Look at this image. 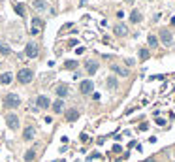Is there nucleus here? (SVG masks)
I'll list each match as a JSON object with an SVG mask.
<instances>
[{
  "instance_id": "1",
  "label": "nucleus",
  "mask_w": 175,
  "mask_h": 162,
  "mask_svg": "<svg viewBox=\"0 0 175 162\" xmlns=\"http://www.w3.org/2000/svg\"><path fill=\"white\" fill-rule=\"evenodd\" d=\"M19 104H21V98L17 96V92H8L4 96V106L6 107H19Z\"/></svg>"
},
{
  "instance_id": "2",
  "label": "nucleus",
  "mask_w": 175,
  "mask_h": 162,
  "mask_svg": "<svg viewBox=\"0 0 175 162\" xmlns=\"http://www.w3.org/2000/svg\"><path fill=\"white\" fill-rule=\"evenodd\" d=\"M32 77H34V74H32V70H28V68H23V70L17 72V81L19 83H30Z\"/></svg>"
},
{
  "instance_id": "3",
  "label": "nucleus",
  "mask_w": 175,
  "mask_h": 162,
  "mask_svg": "<svg viewBox=\"0 0 175 162\" xmlns=\"http://www.w3.org/2000/svg\"><path fill=\"white\" fill-rule=\"evenodd\" d=\"M43 28V21L38 19V17H32V25H30V34L32 36H38Z\"/></svg>"
},
{
  "instance_id": "4",
  "label": "nucleus",
  "mask_w": 175,
  "mask_h": 162,
  "mask_svg": "<svg viewBox=\"0 0 175 162\" xmlns=\"http://www.w3.org/2000/svg\"><path fill=\"white\" fill-rule=\"evenodd\" d=\"M38 53H40V49H38L36 43H27V47H24V55L30 57V59H36Z\"/></svg>"
},
{
  "instance_id": "5",
  "label": "nucleus",
  "mask_w": 175,
  "mask_h": 162,
  "mask_svg": "<svg viewBox=\"0 0 175 162\" xmlns=\"http://www.w3.org/2000/svg\"><path fill=\"white\" fill-rule=\"evenodd\" d=\"M6 123H8V126H10L11 130H17V126H19V119H17V115H15V113L6 115Z\"/></svg>"
},
{
  "instance_id": "6",
  "label": "nucleus",
  "mask_w": 175,
  "mask_h": 162,
  "mask_svg": "<svg viewBox=\"0 0 175 162\" xmlns=\"http://www.w3.org/2000/svg\"><path fill=\"white\" fill-rule=\"evenodd\" d=\"M92 89H94V85H92V81H89V79H85V81L79 83V90L83 92V94H90Z\"/></svg>"
},
{
  "instance_id": "7",
  "label": "nucleus",
  "mask_w": 175,
  "mask_h": 162,
  "mask_svg": "<svg viewBox=\"0 0 175 162\" xmlns=\"http://www.w3.org/2000/svg\"><path fill=\"white\" fill-rule=\"evenodd\" d=\"M160 40H162V43H166V45H169L171 42H173V36H171V32L169 30H160Z\"/></svg>"
},
{
  "instance_id": "8",
  "label": "nucleus",
  "mask_w": 175,
  "mask_h": 162,
  "mask_svg": "<svg viewBox=\"0 0 175 162\" xmlns=\"http://www.w3.org/2000/svg\"><path fill=\"white\" fill-rule=\"evenodd\" d=\"M111 70L115 72V74H119V76H122V77H126L130 72L126 70V68H122V66H119V64H111Z\"/></svg>"
},
{
  "instance_id": "9",
  "label": "nucleus",
  "mask_w": 175,
  "mask_h": 162,
  "mask_svg": "<svg viewBox=\"0 0 175 162\" xmlns=\"http://www.w3.org/2000/svg\"><path fill=\"white\" fill-rule=\"evenodd\" d=\"M32 8L38 11H45L47 10V2L45 0H32Z\"/></svg>"
},
{
  "instance_id": "10",
  "label": "nucleus",
  "mask_w": 175,
  "mask_h": 162,
  "mask_svg": "<svg viewBox=\"0 0 175 162\" xmlns=\"http://www.w3.org/2000/svg\"><path fill=\"white\" fill-rule=\"evenodd\" d=\"M36 106H38V109L40 107H49V106H51V102H49L47 96H38L36 98Z\"/></svg>"
},
{
  "instance_id": "11",
  "label": "nucleus",
  "mask_w": 175,
  "mask_h": 162,
  "mask_svg": "<svg viewBox=\"0 0 175 162\" xmlns=\"http://www.w3.org/2000/svg\"><path fill=\"white\" fill-rule=\"evenodd\" d=\"M77 117H79V111H77V109H73V107H72V109H68V111H66V119H68L70 123L77 121Z\"/></svg>"
},
{
  "instance_id": "12",
  "label": "nucleus",
  "mask_w": 175,
  "mask_h": 162,
  "mask_svg": "<svg viewBox=\"0 0 175 162\" xmlns=\"http://www.w3.org/2000/svg\"><path fill=\"white\" fill-rule=\"evenodd\" d=\"M115 34H117V36H126V34H128V28H126V25H122V23L115 25Z\"/></svg>"
},
{
  "instance_id": "13",
  "label": "nucleus",
  "mask_w": 175,
  "mask_h": 162,
  "mask_svg": "<svg viewBox=\"0 0 175 162\" xmlns=\"http://www.w3.org/2000/svg\"><path fill=\"white\" fill-rule=\"evenodd\" d=\"M11 81H13V74H10V72L0 76V83H2V85H10Z\"/></svg>"
},
{
  "instance_id": "14",
  "label": "nucleus",
  "mask_w": 175,
  "mask_h": 162,
  "mask_svg": "<svg viewBox=\"0 0 175 162\" xmlns=\"http://www.w3.org/2000/svg\"><path fill=\"white\" fill-rule=\"evenodd\" d=\"M68 92H70V89H68V85H66V83H62V85H59V87H57V94H59V96H62V98H64V96L68 94Z\"/></svg>"
},
{
  "instance_id": "15",
  "label": "nucleus",
  "mask_w": 175,
  "mask_h": 162,
  "mask_svg": "<svg viewBox=\"0 0 175 162\" xmlns=\"http://www.w3.org/2000/svg\"><path fill=\"white\" fill-rule=\"evenodd\" d=\"M32 138H34V128L32 126H27V128H24V132H23V140H32Z\"/></svg>"
},
{
  "instance_id": "16",
  "label": "nucleus",
  "mask_w": 175,
  "mask_h": 162,
  "mask_svg": "<svg viewBox=\"0 0 175 162\" xmlns=\"http://www.w3.org/2000/svg\"><path fill=\"white\" fill-rule=\"evenodd\" d=\"M96 70H98V62H94V60H89V62H87V72L92 76V74H96Z\"/></svg>"
},
{
  "instance_id": "17",
  "label": "nucleus",
  "mask_w": 175,
  "mask_h": 162,
  "mask_svg": "<svg viewBox=\"0 0 175 162\" xmlns=\"http://www.w3.org/2000/svg\"><path fill=\"white\" fill-rule=\"evenodd\" d=\"M130 21H132V23H139V21H141V13H139L138 10H134V11L130 13Z\"/></svg>"
},
{
  "instance_id": "18",
  "label": "nucleus",
  "mask_w": 175,
  "mask_h": 162,
  "mask_svg": "<svg viewBox=\"0 0 175 162\" xmlns=\"http://www.w3.org/2000/svg\"><path fill=\"white\" fill-rule=\"evenodd\" d=\"M62 107H64L62 100H57V102L53 104V111H55V113H60V111H62Z\"/></svg>"
},
{
  "instance_id": "19",
  "label": "nucleus",
  "mask_w": 175,
  "mask_h": 162,
  "mask_svg": "<svg viewBox=\"0 0 175 162\" xmlns=\"http://www.w3.org/2000/svg\"><path fill=\"white\" fill-rule=\"evenodd\" d=\"M15 11H17V15H19V17H24V6H23V4H19V2H17V4H15Z\"/></svg>"
},
{
  "instance_id": "20",
  "label": "nucleus",
  "mask_w": 175,
  "mask_h": 162,
  "mask_svg": "<svg viewBox=\"0 0 175 162\" xmlns=\"http://www.w3.org/2000/svg\"><path fill=\"white\" fill-rule=\"evenodd\" d=\"M0 53H2V55H10V53H11V49L8 47L6 43H2V42H0Z\"/></svg>"
},
{
  "instance_id": "21",
  "label": "nucleus",
  "mask_w": 175,
  "mask_h": 162,
  "mask_svg": "<svg viewBox=\"0 0 175 162\" xmlns=\"http://www.w3.org/2000/svg\"><path fill=\"white\" fill-rule=\"evenodd\" d=\"M64 68H68V70H76V68H77V62H76V60H66Z\"/></svg>"
},
{
  "instance_id": "22",
  "label": "nucleus",
  "mask_w": 175,
  "mask_h": 162,
  "mask_svg": "<svg viewBox=\"0 0 175 162\" xmlns=\"http://www.w3.org/2000/svg\"><path fill=\"white\" fill-rule=\"evenodd\" d=\"M147 42H149V45H151V47H156V45H158V40H156V36H153V34L147 38Z\"/></svg>"
},
{
  "instance_id": "23",
  "label": "nucleus",
  "mask_w": 175,
  "mask_h": 162,
  "mask_svg": "<svg viewBox=\"0 0 175 162\" xmlns=\"http://www.w3.org/2000/svg\"><path fill=\"white\" fill-rule=\"evenodd\" d=\"M107 87L109 89H117V79L115 77H107Z\"/></svg>"
},
{
  "instance_id": "24",
  "label": "nucleus",
  "mask_w": 175,
  "mask_h": 162,
  "mask_svg": "<svg viewBox=\"0 0 175 162\" xmlns=\"http://www.w3.org/2000/svg\"><path fill=\"white\" fill-rule=\"evenodd\" d=\"M34 151H27V153H24V160H27V162H30V160H34Z\"/></svg>"
},
{
  "instance_id": "25",
  "label": "nucleus",
  "mask_w": 175,
  "mask_h": 162,
  "mask_svg": "<svg viewBox=\"0 0 175 162\" xmlns=\"http://www.w3.org/2000/svg\"><path fill=\"white\" fill-rule=\"evenodd\" d=\"M139 59L141 60H147L149 59V51L147 49H139Z\"/></svg>"
},
{
  "instance_id": "26",
  "label": "nucleus",
  "mask_w": 175,
  "mask_h": 162,
  "mask_svg": "<svg viewBox=\"0 0 175 162\" xmlns=\"http://www.w3.org/2000/svg\"><path fill=\"white\" fill-rule=\"evenodd\" d=\"M143 162H156L155 158H147V160H143Z\"/></svg>"
}]
</instances>
